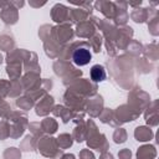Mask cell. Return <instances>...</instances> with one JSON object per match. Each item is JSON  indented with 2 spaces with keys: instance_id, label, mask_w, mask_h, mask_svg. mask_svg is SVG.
Returning <instances> with one entry per match:
<instances>
[{
  "instance_id": "1",
  "label": "cell",
  "mask_w": 159,
  "mask_h": 159,
  "mask_svg": "<svg viewBox=\"0 0 159 159\" xmlns=\"http://www.w3.org/2000/svg\"><path fill=\"white\" fill-rule=\"evenodd\" d=\"M91 58H92L91 52L87 48H83V47L75 50L73 53H72V60H73V62L77 66H84V65H87L91 61Z\"/></svg>"
},
{
  "instance_id": "2",
  "label": "cell",
  "mask_w": 159,
  "mask_h": 159,
  "mask_svg": "<svg viewBox=\"0 0 159 159\" xmlns=\"http://www.w3.org/2000/svg\"><path fill=\"white\" fill-rule=\"evenodd\" d=\"M91 78L93 80V82H101L106 78V72L103 70L102 66L99 65H94L91 68Z\"/></svg>"
}]
</instances>
